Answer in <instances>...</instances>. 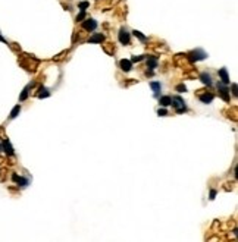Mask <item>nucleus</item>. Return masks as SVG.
<instances>
[{
    "label": "nucleus",
    "instance_id": "obj_1",
    "mask_svg": "<svg viewBox=\"0 0 238 242\" xmlns=\"http://www.w3.org/2000/svg\"><path fill=\"white\" fill-rule=\"evenodd\" d=\"M206 57H207V53H206L204 50H201V48H196V50H192V52L188 53V59H190V62L204 60Z\"/></svg>",
    "mask_w": 238,
    "mask_h": 242
},
{
    "label": "nucleus",
    "instance_id": "obj_2",
    "mask_svg": "<svg viewBox=\"0 0 238 242\" xmlns=\"http://www.w3.org/2000/svg\"><path fill=\"white\" fill-rule=\"evenodd\" d=\"M172 104H173V107L177 110V113H184L187 112V106H185V101L181 98V97H172Z\"/></svg>",
    "mask_w": 238,
    "mask_h": 242
},
{
    "label": "nucleus",
    "instance_id": "obj_3",
    "mask_svg": "<svg viewBox=\"0 0 238 242\" xmlns=\"http://www.w3.org/2000/svg\"><path fill=\"white\" fill-rule=\"evenodd\" d=\"M118 40H119L121 44H125V46L129 44V41H131V34L128 33V29H126V28H121V29H119Z\"/></svg>",
    "mask_w": 238,
    "mask_h": 242
},
{
    "label": "nucleus",
    "instance_id": "obj_4",
    "mask_svg": "<svg viewBox=\"0 0 238 242\" xmlns=\"http://www.w3.org/2000/svg\"><path fill=\"white\" fill-rule=\"evenodd\" d=\"M97 21L96 19H85L82 21V29L84 31H88V33H91V31H94L96 28H97Z\"/></svg>",
    "mask_w": 238,
    "mask_h": 242
},
{
    "label": "nucleus",
    "instance_id": "obj_5",
    "mask_svg": "<svg viewBox=\"0 0 238 242\" xmlns=\"http://www.w3.org/2000/svg\"><path fill=\"white\" fill-rule=\"evenodd\" d=\"M218 88H219L220 95H222V98H224L225 101H229V93H228V87H226V84L218 82Z\"/></svg>",
    "mask_w": 238,
    "mask_h": 242
},
{
    "label": "nucleus",
    "instance_id": "obj_6",
    "mask_svg": "<svg viewBox=\"0 0 238 242\" xmlns=\"http://www.w3.org/2000/svg\"><path fill=\"white\" fill-rule=\"evenodd\" d=\"M198 98H200V101H201V103H204V104H209V103H212V101H213L215 95L212 94V93H207V91H204V93L198 94Z\"/></svg>",
    "mask_w": 238,
    "mask_h": 242
},
{
    "label": "nucleus",
    "instance_id": "obj_7",
    "mask_svg": "<svg viewBox=\"0 0 238 242\" xmlns=\"http://www.w3.org/2000/svg\"><path fill=\"white\" fill-rule=\"evenodd\" d=\"M2 150L6 153L7 156H13V147L10 145V141L9 140H3V142H2Z\"/></svg>",
    "mask_w": 238,
    "mask_h": 242
},
{
    "label": "nucleus",
    "instance_id": "obj_8",
    "mask_svg": "<svg viewBox=\"0 0 238 242\" xmlns=\"http://www.w3.org/2000/svg\"><path fill=\"white\" fill-rule=\"evenodd\" d=\"M219 76H220V82L222 84H229L231 81H229V75H228V71H226V67H222V69H219Z\"/></svg>",
    "mask_w": 238,
    "mask_h": 242
},
{
    "label": "nucleus",
    "instance_id": "obj_9",
    "mask_svg": "<svg viewBox=\"0 0 238 242\" xmlns=\"http://www.w3.org/2000/svg\"><path fill=\"white\" fill-rule=\"evenodd\" d=\"M12 181L16 182L19 186H26V185L30 183L28 179H25V178H22V176H19V175H16V173H13V175H12Z\"/></svg>",
    "mask_w": 238,
    "mask_h": 242
},
{
    "label": "nucleus",
    "instance_id": "obj_10",
    "mask_svg": "<svg viewBox=\"0 0 238 242\" xmlns=\"http://www.w3.org/2000/svg\"><path fill=\"white\" fill-rule=\"evenodd\" d=\"M119 67H121L124 72H129L132 69V62L128 60V59H122V60L119 62Z\"/></svg>",
    "mask_w": 238,
    "mask_h": 242
},
{
    "label": "nucleus",
    "instance_id": "obj_11",
    "mask_svg": "<svg viewBox=\"0 0 238 242\" xmlns=\"http://www.w3.org/2000/svg\"><path fill=\"white\" fill-rule=\"evenodd\" d=\"M200 79L203 84H206L207 87H212L213 85V81H212V76L210 74H207V72H203V74H200Z\"/></svg>",
    "mask_w": 238,
    "mask_h": 242
},
{
    "label": "nucleus",
    "instance_id": "obj_12",
    "mask_svg": "<svg viewBox=\"0 0 238 242\" xmlns=\"http://www.w3.org/2000/svg\"><path fill=\"white\" fill-rule=\"evenodd\" d=\"M159 65V60L156 56H149L147 57V66H149V69H156Z\"/></svg>",
    "mask_w": 238,
    "mask_h": 242
},
{
    "label": "nucleus",
    "instance_id": "obj_13",
    "mask_svg": "<svg viewBox=\"0 0 238 242\" xmlns=\"http://www.w3.org/2000/svg\"><path fill=\"white\" fill-rule=\"evenodd\" d=\"M159 104H160L162 107L171 106L172 104V97L171 95H163V97H160V98H159Z\"/></svg>",
    "mask_w": 238,
    "mask_h": 242
},
{
    "label": "nucleus",
    "instance_id": "obj_14",
    "mask_svg": "<svg viewBox=\"0 0 238 242\" xmlns=\"http://www.w3.org/2000/svg\"><path fill=\"white\" fill-rule=\"evenodd\" d=\"M103 41H105V35H103V34H94V35H91V37L88 38V43H91V44L103 43Z\"/></svg>",
    "mask_w": 238,
    "mask_h": 242
},
{
    "label": "nucleus",
    "instance_id": "obj_15",
    "mask_svg": "<svg viewBox=\"0 0 238 242\" xmlns=\"http://www.w3.org/2000/svg\"><path fill=\"white\" fill-rule=\"evenodd\" d=\"M31 87H34V82H31V84H28L24 90H22V94L19 95V101H24V100H26V97H28V93H30V88Z\"/></svg>",
    "mask_w": 238,
    "mask_h": 242
},
{
    "label": "nucleus",
    "instance_id": "obj_16",
    "mask_svg": "<svg viewBox=\"0 0 238 242\" xmlns=\"http://www.w3.org/2000/svg\"><path fill=\"white\" fill-rule=\"evenodd\" d=\"M150 87H152V90L154 91V97L159 98V91L162 90V84H160V82H152Z\"/></svg>",
    "mask_w": 238,
    "mask_h": 242
},
{
    "label": "nucleus",
    "instance_id": "obj_17",
    "mask_svg": "<svg viewBox=\"0 0 238 242\" xmlns=\"http://www.w3.org/2000/svg\"><path fill=\"white\" fill-rule=\"evenodd\" d=\"M49 95H50V91H49L46 87H41L40 88V93L37 94V97H38V98H46Z\"/></svg>",
    "mask_w": 238,
    "mask_h": 242
},
{
    "label": "nucleus",
    "instance_id": "obj_18",
    "mask_svg": "<svg viewBox=\"0 0 238 242\" xmlns=\"http://www.w3.org/2000/svg\"><path fill=\"white\" fill-rule=\"evenodd\" d=\"M19 112H21V106H19V104H16V106L12 109V112H10V114H9V117H10V119H15V117L19 114Z\"/></svg>",
    "mask_w": 238,
    "mask_h": 242
},
{
    "label": "nucleus",
    "instance_id": "obj_19",
    "mask_svg": "<svg viewBox=\"0 0 238 242\" xmlns=\"http://www.w3.org/2000/svg\"><path fill=\"white\" fill-rule=\"evenodd\" d=\"M132 34H134L137 38H140L141 41H147V37H145V35H143V34L140 33V31H137V29H135V31H132Z\"/></svg>",
    "mask_w": 238,
    "mask_h": 242
},
{
    "label": "nucleus",
    "instance_id": "obj_20",
    "mask_svg": "<svg viewBox=\"0 0 238 242\" xmlns=\"http://www.w3.org/2000/svg\"><path fill=\"white\" fill-rule=\"evenodd\" d=\"M85 10H81L79 15H77V22H82V19H85Z\"/></svg>",
    "mask_w": 238,
    "mask_h": 242
},
{
    "label": "nucleus",
    "instance_id": "obj_21",
    "mask_svg": "<svg viewBox=\"0 0 238 242\" xmlns=\"http://www.w3.org/2000/svg\"><path fill=\"white\" fill-rule=\"evenodd\" d=\"M88 6H90V3H88V2H81V3L78 5V7L81 9V10H85Z\"/></svg>",
    "mask_w": 238,
    "mask_h": 242
},
{
    "label": "nucleus",
    "instance_id": "obj_22",
    "mask_svg": "<svg viewBox=\"0 0 238 242\" xmlns=\"http://www.w3.org/2000/svg\"><path fill=\"white\" fill-rule=\"evenodd\" d=\"M143 59H145V56H134V57L131 59V62L132 63H134V62H141Z\"/></svg>",
    "mask_w": 238,
    "mask_h": 242
},
{
    "label": "nucleus",
    "instance_id": "obj_23",
    "mask_svg": "<svg viewBox=\"0 0 238 242\" xmlns=\"http://www.w3.org/2000/svg\"><path fill=\"white\" fill-rule=\"evenodd\" d=\"M157 114L159 116H166V114H168V110H166V109H159Z\"/></svg>",
    "mask_w": 238,
    "mask_h": 242
},
{
    "label": "nucleus",
    "instance_id": "obj_24",
    "mask_svg": "<svg viewBox=\"0 0 238 242\" xmlns=\"http://www.w3.org/2000/svg\"><path fill=\"white\" fill-rule=\"evenodd\" d=\"M177 91H178V93H185V91H187V87H185V85H178V87H177Z\"/></svg>",
    "mask_w": 238,
    "mask_h": 242
},
{
    "label": "nucleus",
    "instance_id": "obj_25",
    "mask_svg": "<svg viewBox=\"0 0 238 242\" xmlns=\"http://www.w3.org/2000/svg\"><path fill=\"white\" fill-rule=\"evenodd\" d=\"M215 197H216V189H212V191H210V197H209V198H210V200H215Z\"/></svg>",
    "mask_w": 238,
    "mask_h": 242
},
{
    "label": "nucleus",
    "instance_id": "obj_26",
    "mask_svg": "<svg viewBox=\"0 0 238 242\" xmlns=\"http://www.w3.org/2000/svg\"><path fill=\"white\" fill-rule=\"evenodd\" d=\"M232 93L234 95H237V84H232Z\"/></svg>",
    "mask_w": 238,
    "mask_h": 242
},
{
    "label": "nucleus",
    "instance_id": "obj_27",
    "mask_svg": "<svg viewBox=\"0 0 238 242\" xmlns=\"http://www.w3.org/2000/svg\"><path fill=\"white\" fill-rule=\"evenodd\" d=\"M0 41H3V43H6V40H5V38H3L2 35H0Z\"/></svg>",
    "mask_w": 238,
    "mask_h": 242
},
{
    "label": "nucleus",
    "instance_id": "obj_28",
    "mask_svg": "<svg viewBox=\"0 0 238 242\" xmlns=\"http://www.w3.org/2000/svg\"><path fill=\"white\" fill-rule=\"evenodd\" d=\"M0 151H2V144H0Z\"/></svg>",
    "mask_w": 238,
    "mask_h": 242
}]
</instances>
